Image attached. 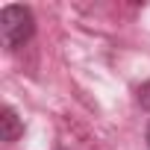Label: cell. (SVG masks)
<instances>
[{
  "label": "cell",
  "instance_id": "6da1fadb",
  "mask_svg": "<svg viewBox=\"0 0 150 150\" xmlns=\"http://www.w3.org/2000/svg\"><path fill=\"white\" fill-rule=\"evenodd\" d=\"M35 33V21H33V12L27 6H3L0 12V35H3V44L9 50H18L24 47Z\"/></svg>",
  "mask_w": 150,
  "mask_h": 150
},
{
  "label": "cell",
  "instance_id": "7a4b0ae2",
  "mask_svg": "<svg viewBox=\"0 0 150 150\" xmlns=\"http://www.w3.org/2000/svg\"><path fill=\"white\" fill-rule=\"evenodd\" d=\"M24 132V124H21V118L15 115V109L12 106H6L3 112H0V141H15L18 135Z\"/></svg>",
  "mask_w": 150,
  "mask_h": 150
},
{
  "label": "cell",
  "instance_id": "3957f363",
  "mask_svg": "<svg viewBox=\"0 0 150 150\" xmlns=\"http://www.w3.org/2000/svg\"><path fill=\"white\" fill-rule=\"evenodd\" d=\"M138 100H141V106H144V109H150V83L138 91Z\"/></svg>",
  "mask_w": 150,
  "mask_h": 150
},
{
  "label": "cell",
  "instance_id": "277c9868",
  "mask_svg": "<svg viewBox=\"0 0 150 150\" xmlns=\"http://www.w3.org/2000/svg\"><path fill=\"white\" fill-rule=\"evenodd\" d=\"M147 147H150V127H147Z\"/></svg>",
  "mask_w": 150,
  "mask_h": 150
}]
</instances>
